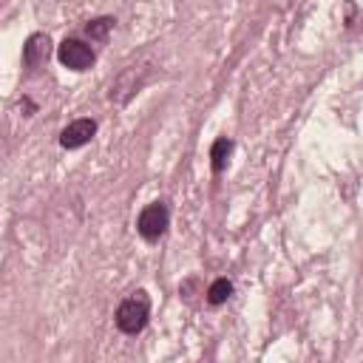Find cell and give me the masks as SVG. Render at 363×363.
I'll list each match as a JSON object with an SVG mask.
<instances>
[{
    "label": "cell",
    "mask_w": 363,
    "mask_h": 363,
    "mask_svg": "<svg viewBox=\"0 0 363 363\" xmlns=\"http://www.w3.org/2000/svg\"><path fill=\"white\" fill-rule=\"evenodd\" d=\"M147 318H150V301L147 295L139 289L133 295H128L119 306H116V329L125 332V335H139L145 326H147Z\"/></svg>",
    "instance_id": "cell-1"
},
{
    "label": "cell",
    "mask_w": 363,
    "mask_h": 363,
    "mask_svg": "<svg viewBox=\"0 0 363 363\" xmlns=\"http://www.w3.org/2000/svg\"><path fill=\"white\" fill-rule=\"evenodd\" d=\"M167 224H170V210H167V204H164V201H150V204L139 213V218H136V233H139L145 241H159V238L164 235Z\"/></svg>",
    "instance_id": "cell-2"
},
{
    "label": "cell",
    "mask_w": 363,
    "mask_h": 363,
    "mask_svg": "<svg viewBox=\"0 0 363 363\" xmlns=\"http://www.w3.org/2000/svg\"><path fill=\"white\" fill-rule=\"evenodd\" d=\"M57 60L71 71H85L94 65V48L82 40H62L57 48Z\"/></svg>",
    "instance_id": "cell-3"
},
{
    "label": "cell",
    "mask_w": 363,
    "mask_h": 363,
    "mask_svg": "<svg viewBox=\"0 0 363 363\" xmlns=\"http://www.w3.org/2000/svg\"><path fill=\"white\" fill-rule=\"evenodd\" d=\"M94 133H96V122L88 119V116H82V119H74L71 125L62 128V133H60V145H62L65 150H77V147L88 145V142L94 139Z\"/></svg>",
    "instance_id": "cell-4"
},
{
    "label": "cell",
    "mask_w": 363,
    "mask_h": 363,
    "mask_svg": "<svg viewBox=\"0 0 363 363\" xmlns=\"http://www.w3.org/2000/svg\"><path fill=\"white\" fill-rule=\"evenodd\" d=\"M48 51H51L48 34H31L23 45V65L26 68H40L48 60Z\"/></svg>",
    "instance_id": "cell-5"
},
{
    "label": "cell",
    "mask_w": 363,
    "mask_h": 363,
    "mask_svg": "<svg viewBox=\"0 0 363 363\" xmlns=\"http://www.w3.org/2000/svg\"><path fill=\"white\" fill-rule=\"evenodd\" d=\"M230 153H233V139L218 136V139L213 142V147H210V167H213L216 173H221V170L227 167V162H230Z\"/></svg>",
    "instance_id": "cell-6"
},
{
    "label": "cell",
    "mask_w": 363,
    "mask_h": 363,
    "mask_svg": "<svg viewBox=\"0 0 363 363\" xmlns=\"http://www.w3.org/2000/svg\"><path fill=\"white\" fill-rule=\"evenodd\" d=\"M230 295H233V281H227V278H216V281L207 286V303H210V306L227 303Z\"/></svg>",
    "instance_id": "cell-7"
},
{
    "label": "cell",
    "mask_w": 363,
    "mask_h": 363,
    "mask_svg": "<svg viewBox=\"0 0 363 363\" xmlns=\"http://www.w3.org/2000/svg\"><path fill=\"white\" fill-rule=\"evenodd\" d=\"M111 28H113V17H96V20H91V23L85 26V34H88L91 40H105Z\"/></svg>",
    "instance_id": "cell-8"
}]
</instances>
